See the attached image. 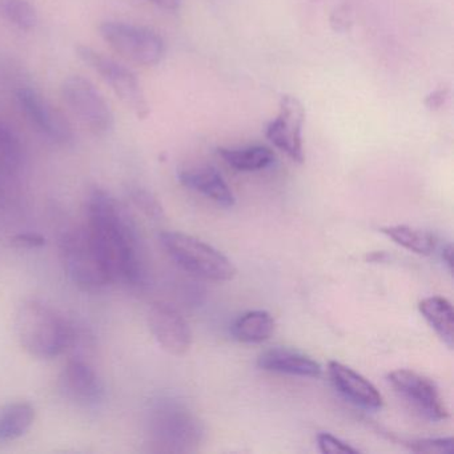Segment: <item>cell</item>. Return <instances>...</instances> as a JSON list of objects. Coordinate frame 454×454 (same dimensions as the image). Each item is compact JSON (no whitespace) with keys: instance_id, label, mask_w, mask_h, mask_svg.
Wrapping results in <instances>:
<instances>
[{"instance_id":"d4e9b609","label":"cell","mask_w":454,"mask_h":454,"mask_svg":"<svg viewBox=\"0 0 454 454\" xmlns=\"http://www.w3.org/2000/svg\"><path fill=\"white\" fill-rule=\"evenodd\" d=\"M318 448L325 454H357L360 453L358 449L352 448L344 441L329 433H320L317 435Z\"/></svg>"},{"instance_id":"7a4b0ae2","label":"cell","mask_w":454,"mask_h":454,"mask_svg":"<svg viewBox=\"0 0 454 454\" xmlns=\"http://www.w3.org/2000/svg\"><path fill=\"white\" fill-rule=\"evenodd\" d=\"M15 333L20 347L39 360L58 357L71 341V331L66 321L36 300L20 305L15 315Z\"/></svg>"},{"instance_id":"8fae6325","label":"cell","mask_w":454,"mask_h":454,"mask_svg":"<svg viewBox=\"0 0 454 454\" xmlns=\"http://www.w3.org/2000/svg\"><path fill=\"white\" fill-rule=\"evenodd\" d=\"M305 108L297 98L284 95L281 98L278 118L267 127V137L278 150L286 153L296 163H304L302 127Z\"/></svg>"},{"instance_id":"83f0119b","label":"cell","mask_w":454,"mask_h":454,"mask_svg":"<svg viewBox=\"0 0 454 454\" xmlns=\"http://www.w3.org/2000/svg\"><path fill=\"white\" fill-rule=\"evenodd\" d=\"M449 90H440V91L433 92L432 95L427 98V106L433 110V108H440L441 106L445 103L446 98H448Z\"/></svg>"},{"instance_id":"30bf717a","label":"cell","mask_w":454,"mask_h":454,"mask_svg":"<svg viewBox=\"0 0 454 454\" xmlns=\"http://www.w3.org/2000/svg\"><path fill=\"white\" fill-rule=\"evenodd\" d=\"M17 100L27 121L47 139L59 145L74 142L75 137L70 121L41 92L25 87L17 92Z\"/></svg>"},{"instance_id":"2e32d148","label":"cell","mask_w":454,"mask_h":454,"mask_svg":"<svg viewBox=\"0 0 454 454\" xmlns=\"http://www.w3.org/2000/svg\"><path fill=\"white\" fill-rule=\"evenodd\" d=\"M260 369L275 373L291 374L300 377H320L323 368L309 356L288 348H273L259 356Z\"/></svg>"},{"instance_id":"d6986e66","label":"cell","mask_w":454,"mask_h":454,"mask_svg":"<svg viewBox=\"0 0 454 454\" xmlns=\"http://www.w3.org/2000/svg\"><path fill=\"white\" fill-rule=\"evenodd\" d=\"M275 320L267 310H251L238 318L232 326L236 340L246 344H257L272 336Z\"/></svg>"},{"instance_id":"6da1fadb","label":"cell","mask_w":454,"mask_h":454,"mask_svg":"<svg viewBox=\"0 0 454 454\" xmlns=\"http://www.w3.org/2000/svg\"><path fill=\"white\" fill-rule=\"evenodd\" d=\"M86 228L113 283L143 280L145 265L137 225L114 196L103 190L92 191L87 200Z\"/></svg>"},{"instance_id":"f546056e","label":"cell","mask_w":454,"mask_h":454,"mask_svg":"<svg viewBox=\"0 0 454 454\" xmlns=\"http://www.w3.org/2000/svg\"><path fill=\"white\" fill-rule=\"evenodd\" d=\"M451 257H453V248H451L450 244H449L442 251V259L443 262L448 264L449 270H451V265H453V259H451Z\"/></svg>"},{"instance_id":"9c48e42d","label":"cell","mask_w":454,"mask_h":454,"mask_svg":"<svg viewBox=\"0 0 454 454\" xmlns=\"http://www.w3.org/2000/svg\"><path fill=\"white\" fill-rule=\"evenodd\" d=\"M393 389L427 421L449 419V411L434 381L411 369H397L387 374Z\"/></svg>"},{"instance_id":"4fadbf2b","label":"cell","mask_w":454,"mask_h":454,"mask_svg":"<svg viewBox=\"0 0 454 454\" xmlns=\"http://www.w3.org/2000/svg\"><path fill=\"white\" fill-rule=\"evenodd\" d=\"M59 387L67 400L84 408L98 405L105 395V387L97 372L81 360L66 364L60 372Z\"/></svg>"},{"instance_id":"7c38bea8","label":"cell","mask_w":454,"mask_h":454,"mask_svg":"<svg viewBox=\"0 0 454 454\" xmlns=\"http://www.w3.org/2000/svg\"><path fill=\"white\" fill-rule=\"evenodd\" d=\"M151 333L161 349L172 356H183L190 350L192 334L185 318L172 305L156 302L148 312Z\"/></svg>"},{"instance_id":"f1b7e54d","label":"cell","mask_w":454,"mask_h":454,"mask_svg":"<svg viewBox=\"0 0 454 454\" xmlns=\"http://www.w3.org/2000/svg\"><path fill=\"white\" fill-rule=\"evenodd\" d=\"M147 2L166 12H177L182 6L183 0H147Z\"/></svg>"},{"instance_id":"603a6c76","label":"cell","mask_w":454,"mask_h":454,"mask_svg":"<svg viewBox=\"0 0 454 454\" xmlns=\"http://www.w3.org/2000/svg\"><path fill=\"white\" fill-rule=\"evenodd\" d=\"M2 14L15 27L31 31L38 25V12L28 0H2Z\"/></svg>"},{"instance_id":"44dd1931","label":"cell","mask_w":454,"mask_h":454,"mask_svg":"<svg viewBox=\"0 0 454 454\" xmlns=\"http://www.w3.org/2000/svg\"><path fill=\"white\" fill-rule=\"evenodd\" d=\"M381 232L395 244L422 256H429L437 248V239L433 233L409 225H392L382 228Z\"/></svg>"},{"instance_id":"7402d4cb","label":"cell","mask_w":454,"mask_h":454,"mask_svg":"<svg viewBox=\"0 0 454 454\" xmlns=\"http://www.w3.org/2000/svg\"><path fill=\"white\" fill-rule=\"evenodd\" d=\"M23 163V148L12 129L0 123V177H12Z\"/></svg>"},{"instance_id":"cb8c5ba5","label":"cell","mask_w":454,"mask_h":454,"mask_svg":"<svg viewBox=\"0 0 454 454\" xmlns=\"http://www.w3.org/2000/svg\"><path fill=\"white\" fill-rule=\"evenodd\" d=\"M408 445L417 453L453 454L454 450V441L451 437L424 438L411 441Z\"/></svg>"},{"instance_id":"5b68a950","label":"cell","mask_w":454,"mask_h":454,"mask_svg":"<svg viewBox=\"0 0 454 454\" xmlns=\"http://www.w3.org/2000/svg\"><path fill=\"white\" fill-rule=\"evenodd\" d=\"M59 252L66 275L78 288L94 292L113 283L86 227L66 232L60 238Z\"/></svg>"},{"instance_id":"9a60e30c","label":"cell","mask_w":454,"mask_h":454,"mask_svg":"<svg viewBox=\"0 0 454 454\" xmlns=\"http://www.w3.org/2000/svg\"><path fill=\"white\" fill-rule=\"evenodd\" d=\"M184 187L196 191L214 200L219 206L230 208L235 204V196L222 174L212 166L191 167L182 169L177 175Z\"/></svg>"},{"instance_id":"4316f807","label":"cell","mask_w":454,"mask_h":454,"mask_svg":"<svg viewBox=\"0 0 454 454\" xmlns=\"http://www.w3.org/2000/svg\"><path fill=\"white\" fill-rule=\"evenodd\" d=\"M131 196L134 203L148 216L158 217V215L161 214V208L158 201L147 191L137 190L131 193Z\"/></svg>"},{"instance_id":"52a82bcc","label":"cell","mask_w":454,"mask_h":454,"mask_svg":"<svg viewBox=\"0 0 454 454\" xmlns=\"http://www.w3.org/2000/svg\"><path fill=\"white\" fill-rule=\"evenodd\" d=\"M60 95L71 114L92 134L106 137L113 132L115 116L91 81L82 75L68 76L63 81Z\"/></svg>"},{"instance_id":"3957f363","label":"cell","mask_w":454,"mask_h":454,"mask_svg":"<svg viewBox=\"0 0 454 454\" xmlns=\"http://www.w3.org/2000/svg\"><path fill=\"white\" fill-rule=\"evenodd\" d=\"M151 443L158 451L180 453L200 442L201 425L180 401L160 398L151 405L147 417Z\"/></svg>"},{"instance_id":"277c9868","label":"cell","mask_w":454,"mask_h":454,"mask_svg":"<svg viewBox=\"0 0 454 454\" xmlns=\"http://www.w3.org/2000/svg\"><path fill=\"white\" fill-rule=\"evenodd\" d=\"M161 246L179 267L206 280H232L236 268L230 259L214 247L182 232H161Z\"/></svg>"},{"instance_id":"484cf974","label":"cell","mask_w":454,"mask_h":454,"mask_svg":"<svg viewBox=\"0 0 454 454\" xmlns=\"http://www.w3.org/2000/svg\"><path fill=\"white\" fill-rule=\"evenodd\" d=\"M9 246L15 249H36L46 246V239L41 233L22 232L9 239Z\"/></svg>"},{"instance_id":"8992f818","label":"cell","mask_w":454,"mask_h":454,"mask_svg":"<svg viewBox=\"0 0 454 454\" xmlns=\"http://www.w3.org/2000/svg\"><path fill=\"white\" fill-rule=\"evenodd\" d=\"M98 31L116 54L139 66H156L166 52L160 35L143 26L121 20H106L100 23Z\"/></svg>"},{"instance_id":"4dcf8cb0","label":"cell","mask_w":454,"mask_h":454,"mask_svg":"<svg viewBox=\"0 0 454 454\" xmlns=\"http://www.w3.org/2000/svg\"><path fill=\"white\" fill-rule=\"evenodd\" d=\"M4 200V185H2V177H0V204Z\"/></svg>"},{"instance_id":"e0dca14e","label":"cell","mask_w":454,"mask_h":454,"mask_svg":"<svg viewBox=\"0 0 454 454\" xmlns=\"http://www.w3.org/2000/svg\"><path fill=\"white\" fill-rule=\"evenodd\" d=\"M35 408L26 401L0 406V443L23 437L35 421Z\"/></svg>"},{"instance_id":"ac0fdd59","label":"cell","mask_w":454,"mask_h":454,"mask_svg":"<svg viewBox=\"0 0 454 454\" xmlns=\"http://www.w3.org/2000/svg\"><path fill=\"white\" fill-rule=\"evenodd\" d=\"M419 309L443 344L453 349L454 312L450 302L441 296L427 297L419 302Z\"/></svg>"},{"instance_id":"ba28073f","label":"cell","mask_w":454,"mask_h":454,"mask_svg":"<svg viewBox=\"0 0 454 454\" xmlns=\"http://www.w3.org/2000/svg\"><path fill=\"white\" fill-rule=\"evenodd\" d=\"M75 51L79 59L94 70L137 118L145 119L150 115V106L142 84L129 68L84 44H79Z\"/></svg>"},{"instance_id":"ffe728a7","label":"cell","mask_w":454,"mask_h":454,"mask_svg":"<svg viewBox=\"0 0 454 454\" xmlns=\"http://www.w3.org/2000/svg\"><path fill=\"white\" fill-rule=\"evenodd\" d=\"M219 155L236 171L254 172L268 168L275 161L270 148L254 145L246 148H219Z\"/></svg>"},{"instance_id":"5bb4252c","label":"cell","mask_w":454,"mask_h":454,"mask_svg":"<svg viewBox=\"0 0 454 454\" xmlns=\"http://www.w3.org/2000/svg\"><path fill=\"white\" fill-rule=\"evenodd\" d=\"M328 372L332 384L348 401L366 411H379L382 408V395L365 377L337 361L328 364Z\"/></svg>"}]
</instances>
